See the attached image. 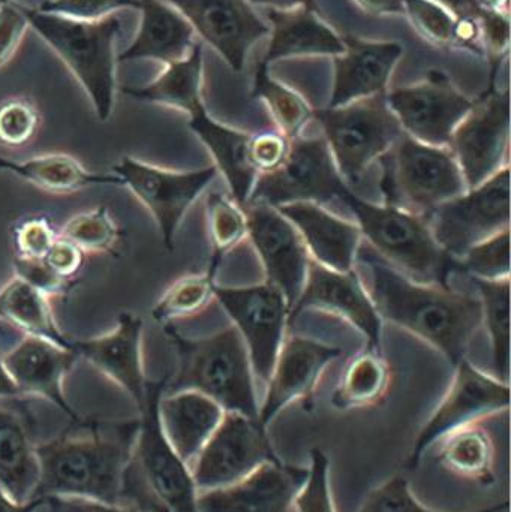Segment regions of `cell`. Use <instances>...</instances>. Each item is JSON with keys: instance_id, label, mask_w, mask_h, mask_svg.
Returning <instances> with one entry per match:
<instances>
[{"instance_id": "obj_39", "label": "cell", "mask_w": 511, "mask_h": 512, "mask_svg": "<svg viewBox=\"0 0 511 512\" xmlns=\"http://www.w3.org/2000/svg\"><path fill=\"white\" fill-rule=\"evenodd\" d=\"M207 230L212 243V259L222 261L225 254L248 240V216L245 206L230 194L209 192L206 198Z\"/></svg>"}, {"instance_id": "obj_48", "label": "cell", "mask_w": 511, "mask_h": 512, "mask_svg": "<svg viewBox=\"0 0 511 512\" xmlns=\"http://www.w3.org/2000/svg\"><path fill=\"white\" fill-rule=\"evenodd\" d=\"M290 141L279 131L251 135L249 161L258 177L273 173L284 164L290 152Z\"/></svg>"}, {"instance_id": "obj_51", "label": "cell", "mask_w": 511, "mask_h": 512, "mask_svg": "<svg viewBox=\"0 0 511 512\" xmlns=\"http://www.w3.org/2000/svg\"><path fill=\"white\" fill-rule=\"evenodd\" d=\"M86 256L74 243L59 236L48 254L42 259V264L60 282L74 286V280L77 279L86 264Z\"/></svg>"}, {"instance_id": "obj_19", "label": "cell", "mask_w": 511, "mask_h": 512, "mask_svg": "<svg viewBox=\"0 0 511 512\" xmlns=\"http://www.w3.org/2000/svg\"><path fill=\"white\" fill-rule=\"evenodd\" d=\"M344 357V349L311 337H285L266 381V394L258 408V421L270 424L288 406L309 402L330 364Z\"/></svg>"}, {"instance_id": "obj_18", "label": "cell", "mask_w": 511, "mask_h": 512, "mask_svg": "<svg viewBox=\"0 0 511 512\" xmlns=\"http://www.w3.org/2000/svg\"><path fill=\"white\" fill-rule=\"evenodd\" d=\"M245 210L248 240L260 259L264 280L282 292L293 312L311 264L305 245L293 224L276 207L249 203Z\"/></svg>"}, {"instance_id": "obj_55", "label": "cell", "mask_w": 511, "mask_h": 512, "mask_svg": "<svg viewBox=\"0 0 511 512\" xmlns=\"http://www.w3.org/2000/svg\"><path fill=\"white\" fill-rule=\"evenodd\" d=\"M42 505H44L42 499L30 502V504H18L0 487V512H33Z\"/></svg>"}, {"instance_id": "obj_36", "label": "cell", "mask_w": 511, "mask_h": 512, "mask_svg": "<svg viewBox=\"0 0 511 512\" xmlns=\"http://www.w3.org/2000/svg\"><path fill=\"white\" fill-rule=\"evenodd\" d=\"M252 98L260 99L269 108L276 131L293 140L300 137L314 119V108L300 93L270 77L269 66L258 63Z\"/></svg>"}, {"instance_id": "obj_41", "label": "cell", "mask_w": 511, "mask_h": 512, "mask_svg": "<svg viewBox=\"0 0 511 512\" xmlns=\"http://www.w3.org/2000/svg\"><path fill=\"white\" fill-rule=\"evenodd\" d=\"M459 261V270L473 279H510V228L468 249Z\"/></svg>"}, {"instance_id": "obj_49", "label": "cell", "mask_w": 511, "mask_h": 512, "mask_svg": "<svg viewBox=\"0 0 511 512\" xmlns=\"http://www.w3.org/2000/svg\"><path fill=\"white\" fill-rule=\"evenodd\" d=\"M480 45L483 56L494 63V74L510 47L509 12L483 11L479 15Z\"/></svg>"}, {"instance_id": "obj_26", "label": "cell", "mask_w": 511, "mask_h": 512, "mask_svg": "<svg viewBox=\"0 0 511 512\" xmlns=\"http://www.w3.org/2000/svg\"><path fill=\"white\" fill-rule=\"evenodd\" d=\"M24 399H0V487L18 504L35 501L39 484L33 415Z\"/></svg>"}, {"instance_id": "obj_16", "label": "cell", "mask_w": 511, "mask_h": 512, "mask_svg": "<svg viewBox=\"0 0 511 512\" xmlns=\"http://www.w3.org/2000/svg\"><path fill=\"white\" fill-rule=\"evenodd\" d=\"M386 101L405 135L438 147L449 146L453 132L476 104L438 71L420 83L387 90Z\"/></svg>"}, {"instance_id": "obj_33", "label": "cell", "mask_w": 511, "mask_h": 512, "mask_svg": "<svg viewBox=\"0 0 511 512\" xmlns=\"http://www.w3.org/2000/svg\"><path fill=\"white\" fill-rule=\"evenodd\" d=\"M0 321L15 333L39 337L74 349L72 339L57 325L51 298L15 274L0 288Z\"/></svg>"}, {"instance_id": "obj_3", "label": "cell", "mask_w": 511, "mask_h": 512, "mask_svg": "<svg viewBox=\"0 0 511 512\" xmlns=\"http://www.w3.org/2000/svg\"><path fill=\"white\" fill-rule=\"evenodd\" d=\"M162 328L177 355V370L168 376L165 393L198 391L225 412L258 420L260 400L251 358L233 325L204 337L185 336L173 324Z\"/></svg>"}, {"instance_id": "obj_53", "label": "cell", "mask_w": 511, "mask_h": 512, "mask_svg": "<svg viewBox=\"0 0 511 512\" xmlns=\"http://www.w3.org/2000/svg\"><path fill=\"white\" fill-rule=\"evenodd\" d=\"M363 11L374 15H404L401 0H354Z\"/></svg>"}, {"instance_id": "obj_47", "label": "cell", "mask_w": 511, "mask_h": 512, "mask_svg": "<svg viewBox=\"0 0 511 512\" xmlns=\"http://www.w3.org/2000/svg\"><path fill=\"white\" fill-rule=\"evenodd\" d=\"M140 8V0H45L39 11L78 21H98L123 9Z\"/></svg>"}, {"instance_id": "obj_46", "label": "cell", "mask_w": 511, "mask_h": 512, "mask_svg": "<svg viewBox=\"0 0 511 512\" xmlns=\"http://www.w3.org/2000/svg\"><path fill=\"white\" fill-rule=\"evenodd\" d=\"M57 237L59 233L45 216H29L17 222L11 233L14 259L26 262L42 261Z\"/></svg>"}, {"instance_id": "obj_21", "label": "cell", "mask_w": 511, "mask_h": 512, "mask_svg": "<svg viewBox=\"0 0 511 512\" xmlns=\"http://www.w3.org/2000/svg\"><path fill=\"white\" fill-rule=\"evenodd\" d=\"M308 475V466L278 459L231 486L198 493V511L290 512Z\"/></svg>"}, {"instance_id": "obj_12", "label": "cell", "mask_w": 511, "mask_h": 512, "mask_svg": "<svg viewBox=\"0 0 511 512\" xmlns=\"http://www.w3.org/2000/svg\"><path fill=\"white\" fill-rule=\"evenodd\" d=\"M213 297L245 342L255 379L266 384L291 324L288 301L266 280L245 286L216 283Z\"/></svg>"}, {"instance_id": "obj_34", "label": "cell", "mask_w": 511, "mask_h": 512, "mask_svg": "<svg viewBox=\"0 0 511 512\" xmlns=\"http://www.w3.org/2000/svg\"><path fill=\"white\" fill-rule=\"evenodd\" d=\"M438 462L462 480L491 486L495 475V444L482 424H470L449 433L435 445Z\"/></svg>"}, {"instance_id": "obj_1", "label": "cell", "mask_w": 511, "mask_h": 512, "mask_svg": "<svg viewBox=\"0 0 511 512\" xmlns=\"http://www.w3.org/2000/svg\"><path fill=\"white\" fill-rule=\"evenodd\" d=\"M383 321L434 346L455 366L482 327L479 297L450 285L417 282L362 245L356 262Z\"/></svg>"}, {"instance_id": "obj_38", "label": "cell", "mask_w": 511, "mask_h": 512, "mask_svg": "<svg viewBox=\"0 0 511 512\" xmlns=\"http://www.w3.org/2000/svg\"><path fill=\"white\" fill-rule=\"evenodd\" d=\"M479 289L482 325L488 328L495 376L510 382V279H473Z\"/></svg>"}, {"instance_id": "obj_17", "label": "cell", "mask_w": 511, "mask_h": 512, "mask_svg": "<svg viewBox=\"0 0 511 512\" xmlns=\"http://www.w3.org/2000/svg\"><path fill=\"white\" fill-rule=\"evenodd\" d=\"M306 310L329 313L348 322L363 334L368 351H381L383 319L357 268L330 270L311 259L305 285L291 312V324Z\"/></svg>"}, {"instance_id": "obj_28", "label": "cell", "mask_w": 511, "mask_h": 512, "mask_svg": "<svg viewBox=\"0 0 511 512\" xmlns=\"http://www.w3.org/2000/svg\"><path fill=\"white\" fill-rule=\"evenodd\" d=\"M270 42L263 65L300 56H330L344 53V38L327 26L317 9L297 6L291 9H267Z\"/></svg>"}, {"instance_id": "obj_32", "label": "cell", "mask_w": 511, "mask_h": 512, "mask_svg": "<svg viewBox=\"0 0 511 512\" xmlns=\"http://www.w3.org/2000/svg\"><path fill=\"white\" fill-rule=\"evenodd\" d=\"M203 72V47L195 42L185 59L165 66L152 83L141 87L125 86L122 92L137 101L173 108L191 116L204 107Z\"/></svg>"}, {"instance_id": "obj_5", "label": "cell", "mask_w": 511, "mask_h": 512, "mask_svg": "<svg viewBox=\"0 0 511 512\" xmlns=\"http://www.w3.org/2000/svg\"><path fill=\"white\" fill-rule=\"evenodd\" d=\"M24 12L30 27L81 84L96 119L110 120L117 93L116 42L122 32L119 18L111 15L104 20L78 21L26 6Z\"/></svg>"}, {"instance_id": "obj_7", "label": "cell", "mask_w": 511, "mask_h": 512, "mask_svg": "<svg viewBox=\"0 0 511 512\" xmlns=\"http://www.w3.org/2000/svg\"><path fill=\"white\" fill-rule=\"evenodd\" d=\"M381 162L384 203L425 218L468 189L449 147L431 146L404 134Z\"/></svg>"}, {"instance_id": "obj_58", "label": "cell", "mask_w": 511, "mask_h": 512, "mask_svg": "<svg viewBox=\"0 0 511 512\" xmlns=\"http://www.w3.org/2000/svg\"><path fill=\"white\" fill-rule=\"evenodd\" d=\"M483 11L509 12L510 0H476Z\"/></svg>"}, {"instance_id": "obj_2", "label": "cell", "mask_w": 511, "mask_h": 512, "mask_svg": "<svg viewBox=\"0 0 511 512\" xmlns=\"http://www.w3.org/2000/svg\"><path fill=\"white\" fill-rule=\"evenodd\" d=\"M138 429V420H78L71 432L39 444L35 501L71 496L122 507L123 481L134 457Z\"/></svg>"}, {"instance_id": "obj_43", "label": "cell", "mask_w": 511, "mask_h": 512, "mask_svg": "<svg viewBox=\"0 0 511 512\" xmlns=\"http://www.w3.org/2000/svg\"><path fill=\"white\" fill-rule=\"evenodd\" d=\"M41 128V113L32 99L15 96L0 104V146L21 149L29 146Z\"/></svg>"}, {"instance_id": "obj_35", "label": "cell", "mask_w": 511, "mask_h": 512, "mask_svg": "<svg viewBox=\"0 0 511 512\" xmlns=\"http://www.w3.org/2000/svg\"><path fill=\"white\" fill-rule=\"evenodd\" d=\"M392 385V369L380 352L357 355L342 375L332 396L333 408L347 412L383 402Z\"/></svg>"}, {"instance_id": "obj_15", "label": "cell", "mask_w": 511, "mask_h": 512, "mask_svg": "<svg viewBox=\"0 0 511 512\" xmlns=\"http://www.w3.org/2000/svg\"><path fill=\"white\" fill-rule=\"evenodd\" d=\"M449 150L461 168L468 188L509 167L510 95L491 89L462 119L450 138Z\"/></svg>"}, {"instance_id": "obj_44", "label": "cell", "mask_w": 511, "mask_h": 512, "mask_svg": "<svg viewBox=\"0 0 511 512\" xmlns=\"http://www.w3.org/2000/svg\"><path fill=\"white\" fill-rule=\"evenodd\" d=\"M404 15L414 29L438 47L455 45L456 17L435 0H401Z\"/></svg>"}, {"instance_id": "obj_20", "label": "cell", "mask_w": 511, "mask_h": 512, "mask_svg": "<svg viewBox=\"0 0 511 512\" xmlns=\"http://www.w3.org/2000/svg\"><path fill=\"white\" fill-rule=\"evenodd\" d=\"M177 9L234 72L245 66L251 48L270 33L269 24L248 0H165Z\"/></svg>"}, {"instance_id": "obj_14", "label": "cell", "mask_w": 511, "mask_h": 512, "mask_svg": "<svg viewBox=\"0 0 511 512\" xmlns=\"http://www.w3.org/2000/svg\"><path fill=\"white\" fill-rule=\"evenodd\" d=\"M278 459L281 457L260 421L225 412L218 429L192 462V478L198 493L222 489Z\"/></svg>"}, {"instance_id": "obj_57", "label": "cell", "mask_w": 511, "mask_h": 512, "mask_svg": "<svg viewBox=\"0 0 511 512\" xmlns=\"http://www.w3.org/2000/svg\"><path fill=\"white\" fill-rule=\"evenodd\" d=\"M251 5L267 6L273 9H291L297 6H306V8H315L314 0H248Z\"/></svg>"}, {"instance_id": "obj_42", "label": "cell", "mask_w": 511, "mask_h": 512, "mask_svg": "<svg viewBox=\"0 0 511 512\" xmlns=\"http://www.w3.org/2000/svg\"><path fill=\"white\" fill-rule=\"evenodd\" d=\"M509 510V501L468 512H503ZM357 512H444L432 510L417 499L410 481L404 475H393L375 487Z\"/></svg>"}, {"instance_id": "obj_11", "label": "cell", "mask_w": 511, "mask_h": 512, "mask_svg": "<svg viewBox=\"0 0 511 512\" xmlns=\"http://www.w3.org/2000/svg\"><path fill=\"white\" fill-rule=\"evenodd\" d=\"M111 173L152 215L168 251L174 249V239L186 213L218 177L213 165L198 170H168L132 156L119 159Z\"/></svg>"}, {"instance_id": "obj_45", "label": "cell", "mask_w": 511, "mask_h": 512, "mask_svg": "<svg viewBox=\"0 0 511 512\" xmlns=\"http://www.w3.org/2000/svg\"><path fill=\"white\" fill-rule=\"evenodd\" d=\"M308 480L294 499V512H338L330 481V460L321 448H312Z\"/></svg>"}, {"instance_id": "obj_59", "label": "cell", "mask_w": 511, "mask_h": 512, "mask_svg": "<svg viewBox=\"0 0 511 512\" xmlns=\"http://www.w3.org/2000/svg\"><path fill=\"white\" fill-rule=\"evenodd\" d=\"M12 330L11 327H8V325L5 324V322L0 321V336L6 337L11 334Z\"/></svg>"}, {"instance_id": "obj_13", "label": "cell", "mask_w": 511, "mask_h": 512, "mask_svg": "<svg viewBox=\"0 0 511 512\" xmlns=\"http://www.w3.org/2000/svg\"><path fill=\"white\" fill-rule=\"evenodd\" d=\"M438 245L455 259L510 228V165L428 216Z\"/></svg>"}, {"instance_id": "obj_8", "label": "cell", "mask_w": 511, "mask_h": 512, "mask_svg": "<svg viewBox=\"0 0 511 512\" xmlns=\"http://www.w3.org/2000/svg\"><path fill=\"white\" fill-rule=\"evenodd\" d=\"M167 382L168 376L159 381H147L146 397L138 409L140 429L131 468L162 511L200 512L191 468L168 444L159 423V400Z\"/></svg>"}, {"instance_id": "obj_52", "label": "cell", "mask_w": 511, "mask_h": 512, "mask_svg": "<svg viewBox=\"0 0 511 512\" xmlns=\"http://www.w3.org/2000/svg\"><path fill=\"white\" fill-rule=\"evenodd\" d=\"M50 507V512H135L120 505H108L90 499L71 496H48L42 499Z\"/></svg>"}, {"instance_id": "obj_29", "label": "cell", "mask_w": 511, "mask_h": 512, "mask_svg": "<svg viewBox=\"0 0 511 512\" xmlns=\"http://www.w3.org/2000/svg\"><path fill=\"white\" fill-rule=\"evenodd\" d=\"M140 26L134 41L119 62L155 60L165 66L185 59L195 45V32L189 21L165 0H140Z\"/></svg>"}, {"instance_id": "obj_27", "label": "cell", "mask_w": 511, "mask_h": 512, "mask_svg": "<svg viewBox=\"0 0 511 512\" xmlns=\"http://www.w3.org/2000/svg\"><path fill=\"white\" fill-rule=\"evenodd\" d=\"M158 411L165 439L189 468L225 415L215 400L194 390L162 394Z\"/></svg>"}, {"instance_id": "obj_31", "label": "cell", "mask_w": 511, "mask_h": 512, "mask_svg": "<svg viewBox=\"0 0 511 512\" xmlns=\"http://www.w3.org/2000/svg\"><path fill=\"white\" fill-rule=\"evenodd\" d=\"M0 171L14 174L29 185L53 195H72L95 186H122L113 173L87 170L74 156L47 153L26 161H12L0 156Z\"/></svg>"}, {"instance_id": "obj_54", "label": "cell", "mask_w": 511, "mask_h": 512, "mask_svg": "<svg viewBox=\"0 0 511 512\" xmlns=\"http://www.w3.org/2000/svg\"><path fill=\"white\" fill-rule=\"evenodd\" d=\"M435 2L449 9L456 18H479V15L483 12V9L477 5L476 0H435Z\"/></svg>"}, {"instance_id": "obj_24", "label": "cell", "mask_w": 511, "mask_h": 512, "mask_svg": "<svg viewBox=\"0 0 511 512\" xmlns=\"http://www.w3.org/2000/svg\"><path fill=\"white\" fill-rule=\"evenodd\" d=\"M344 44V53L333 57L335 75L327 107L384 95L404 54V47L399 42L366 41L344 36Z\"/></svg>"}, {"instance_id": "obj_50", "label": "cell", "mask_w": 511, "mask_h": 512, "mask_svg": "<svg viewBox=\"0 0 511 512\" xmlns=\"http://www.w3.org/2000/svg\"><path fill=\"white\" fill-rule=\"evenodd\" d=\"M29 27L24 6L11 0L0 5V68L14 59Z\"/></svg>"}, {"instance_id": "obj_60", "label": "cell", "mask_w": 511, "mask_h": 512, "mask_svg": "<svg viewBox=\"0 0 511 512\" xmlns=\"http://www.w3.org/2000/svg\"><path fill=\"white\" fill-rule=\"evenodd\" d=\"M5 2H8V0H0V5H2V3H5Z\"/></svg>"}, {"instance_id": "obj_30", "label": "cell", "mask_w": 511, "mask_h": 512, "mask_svg": "<svg viewBox=\"0 0 511 512\" xmlns=\"http://www.w3.org/2000/svg\"><path fill=\"white\" fill-rule=\"evenodd\" d=\"M188 126L212 156L213 167L224 177L228 194L246 206L258 179L249 161L252 134L218 122L207 113L206 107L189 116Z\"/></svg>"}, {"instance_id": "obj_37", "label": "cell", "mask_w": 511, "mask_h": 512, "mask_svg": "<svg viewBox=\"0 0 511 512\" xmlns=\"http://www.w3.org/2000/svg\"><path fill=\"white\" fill-rule=\"evenodd\" d=\"M219 264L221 261L212 259L206 271L186 274L174 280L150 310L153 321L164 327L173 324L177 319L189 318L203 312L215 298L213 291Z\"/></svg>"}, {"instance_id": "obj_6", "label": "cell", "mask_w": 511, "mask_h": 512, "mask_svg": "<svg viewBox=\"0 0 511 512\" xmlns=\"http://www.w3.org/2000/svg\"><path fill=\"white\" fill-rule=\"evenodd\" d=\"M339 173L350 188L404 135L384 95L314 111Z\"/></svg>"}, {"instance_id": "obj_9", "label": "cell", "mask_w": 511, "mask_h": 512, "mask_svg": "<svg viewBox=\"0 0 511 512\" xmlns=\"http://www.w3.org/2000/svg\"><path fill=\"white\" fill-rule=\"evenodd\" d=\"M453 367L446 394L414 438L405 460L407 471H416L425 454L444 436L510 409V382L479 369L467 357Z\"/></svg>"}, {"instance_id": "obj_10", "label": "cell", "mask_w": 511, "mask_h": 512, "mask_svg": "<svg viewBox=\"0 0 511 512\" xmlns=\"http://www.w3.org/2000/svg\"><path fill=\"white\" fill-rule=\"evenodd\" d=\"M351 189L339 173L323 135H300L290 141L284 164L258 177L248 204H267L276 209L293 203L329 206L336 201L342 203Z\"/></svg>"}, {"instance_id": "obj_4", "label": "cell", "mask_w": 511, "mask_h": 512, "mask_svg": "<svg viewBox=\"0 0 511 512\" xmlns=\"http://www.w3.org/2000/svg\"><path fill=\"white\" fill-rule=\"evenodd\" d=\"M354 216L363 242L417 282L449 285L459 261L438 245L428 218L390 203L365 200L351 189L342 203Z\"/></svg>"}, {"instance_id": "obj_56", "label": "cell", "mask_w": 511, "mask_h": 512, "mask_svg": "<svg viewBox=\"0 0 511 512\" xmlns=\"http://www.w3.org/2000/svg\"><path fill=\"white\" fill-rule=\"evenodd\" d=\"M21 393L15 385L14 379L9 375L3 357L0 355V399H12V397H20Z\"/></svg>"}, {"instance_id": "obj_23", "label": "cell", "mask_w": 511, "mask_h": 512, "mask_svg": "<svg viewBox=\"0 0 511 512\" xmlns=\"http://www.w3.org/2000/svg\"><path fill=\"white\" fill-rule=\"evenodd\" d=\"M77 352L39 337L24 336L3 363L24 397H41L54 403L72 421L80 420L66 402L63 381L78 361Z\"/></svg>"}, {"instance_id": "obj_22", "label": "cell", "mask_w": 511, "mask_h": 512, "mask_svg": "<svg viewBox=\"0 0 511 512\" xmlns=\"http://www.w3.org/2000/svg\"><path fill=\"white\" fill-rule=\"evenodd\" d=\"M143 318L134 312H120L113 330L90 339L72 340L78 357L119 385L140 409L146 397L143 367Z\"/></svg>"}, {"instance_id": "obj_25", "label": "cell", "mask_w": 511, "mask_h": 512, "mask_svg": "<svg viewBox=\"0 0 511 512\" xmlns=\"http://www.w3.org/2000/svg\"><path fill=\"white\" fill-rule=\"evenodd\" d=\"M278 210L296 228L312 261L336 271L356 268L363 245L356 222L317 203L287 204Z\"/></svg>"}, {"instance_id": "obj_40", "label": "cell", "mask_w": 511, "mask_h": 512, "mask_svg": "<svg viewBox=\"0 0 511 512\" xmlns=\"http://www.w3.org/2000/svg\"><path fill=\"white\" fill-rule=\"evenodd\" d=\"M59 236L74 243L86 255H116L122 230L105 206L72 216L60 228Z\"/></svg>"}]
</instances>
